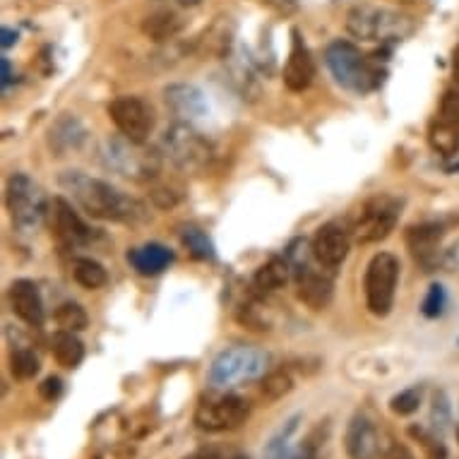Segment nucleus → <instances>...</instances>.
Segmentation results:
<instances>
[{"label": "nucleus", "mask_w": 459, "mask_h": 459, "mask_svg": "<svg viewBox=\"0 0 459 459\" xmlns=\"http://www.w3.org/2000/svg\"><path fill=\"white\" fill-rule=\"evenodd\" d=\"M61 186L94 219L126 221V224L147 219L144 204L137 203L135 197L126 195L118 188H113L111 183L91 178V176L82 174V171H65L61 176Z\"/></svg>", "instance_id": "1"}, {"label": "nucleus", "mask_w": 459, "mask_h": 459, "mask_svg": "<svg viewBox=\"0 0 459 459\" xmlns=\"http://www.w3.org/2000/svg\"><path fill=\"white\" fill-rule=\"evenodd\" d=\"M325 63L337 84L354 94H368L383 84V70L368 63L351 41H332L325 51Z\"/></svg>", "instance_id": "2"}, {"label": "nucleus", "mask_w": 459, "mask_h": 459, "mask_svg": "<svg viewBox=\"0 0 459 459\" xmlns=\"http://www.w3.org/2000/svg\"><path fill=\"white\" fill-rule=\"evenodd\" d=\"M267 366H270V356L263 349L248 347V344L224 349L212 363L210 385H214L217 390H226V387L250 383V380L263 377L267 373Z\"/></svg>", "instance_id": "3"}, {"label": "nucleus", "mask_w": 459, "mask_h": 459, "mask_svg": "<svg viewBox=\"0 0 459 459\" xmlns=\"http://www.w3.org/2000/svg\"><path fill=\"white\" fill-rule=\"evenodd\" d=\"M101 159L106 169L130 181H152L161 171V157L157 152L144 150L140 143L128 137H108L101 144Z\"/></svg>", "instance_id": "4"}, {"label": "nucleus", "mask_w": 459, "mask_h": 459, "mask_svg": "<svg viewBox=\"0 0 459 459\" xmlns=\"http://www.w3.org/2000/svg\"><path fill=\"white\" fill-rule=\"evenodd\" d=\"M347 31L361 41H402L414 31V24L394 10L356 5L349 10Z\"/></svg>", "instance_id": "5"}, {"label": "nucleus", "mask_w": 459, "mask_h": 459, "mask_svg": "<svg viewBox=\"0 0 459 459\" xmlns=\"http://www.w3.org/2000/svg\"><path fill=\"white\" fill-rule=\"evenodd\" d=\"M164 154L171 159L176 169H181L186 174H200L212 164L214 150L207 143L203 133L193 128V123H176L164 133L161 140Z\"/></svg>", "instance_id": "6"}, {"label": "nucleus", "mask_w": 459, "mask_h": 459, "mask_svg": "<svg viewBox=\"0 0 459 459\" xmlns=\"http://www.w3.org/2000/svg\"><path fill=\"white\" fill-rule=\"evenodd\" d=\"M5 200H8V210L10 217H13V224H15L20 231H24V234H34L39 226L44 224L46 212H48V207H46V195L44 190L39 188L30 176H13L8 181Z\"/></svg>", "instance_id": "7"}, {"label": "nucleus", "mask_w": 459, "mask_h": 459, "mask_svg": "<svg viewBox=\"0 0 459 459\" xmlns=\"http://www.w3.org/2000/svg\"><path fill=\"white\" fill-rule=\"evenodd\" d=\"M344 450L349 459H390L394 445L392 437L385 433L383 423L359 411L351 416L344 433Z\"/></svg>", "instance_id": "8"}, {"label": "nucleus", "mask_w": 459, "mask_h": 459, "mask_svg": "<svg viewBox=\"0 0 459 459\" xmlns=\"http://www.w3.org/2000/svg\"><path fill=\"white\" fill-rule=\"evenodd\" d=\"M399 207H402L399 200L392 195H377L366 200L361 210L356 212L354 224H351V234L356 241L368 246V243L387 238L392 229L397 226Z\"/></svg>", "instance_id": "9"}, {"label": "nucleus", "mask_w": 459, "mask_h": 459, "mask_svg": "<svg viewBox=\"0 0 459 459\" xmlns=\"http://www.w3.org/2000/svg\"><path fill=\"white\" fill-rule=\"evenodd\" d=\"M250 402L238 394H214L204 397L195 409V426L207 433H226L241 429L248 421Z\"/></svg>", "instance_id": "10"}, {"label": "nucleus", "mask_w": 459, "mask_h": 459, "mask_svg": "<svg viewBox=\"0 0 459 459\" xmlns=\"http://www.w3.org/2000/svg\"><path fill=\"white\" fill-rule=\"evenodd\" d=\"M399 260L392 253H377L366 270V306L373 316L385 317L392 310L394 291H397Z\"/></svg>", "instance_id": "11"}, {"label": "nucleus", "mask_w": 459, "mask_h": 459, "mask_svg": "<svg viewBox=\"0 0 459 459\" xmlns=\"http://www.w3.org/2000/svg\"><path fill=\"white\" fill-rule=\"evenodd\" d=\"M108 116L118 133L133 143L144 144L154 128V113H152L150 104L140 97H118L108 106Z\"/></svg>", "instance_id": "12"}, {"label": "nucleus", "mask_w": 459, "mask_h": 459, "mask_svg": "<svg viewBox=\"0 0 459 459\" xmlns=\"http://www.w3.org/2000/svg\"><path fill=\"white\" fill-rule=\"evenodd\" d=\"M349 248H351V231L339 221L320 226L310 246L317 264H323L325 270H337L339 264L347 260Z\"/></svg>", "instance_id": "13"}, {"label": "nucleus", "mask_w": 459, "mask_h": 459, "mask_svg": "<svg viewBox=\"0 0 459 459\" xmlns=\"http://www.w3.org/2000/svg\"><path fill=\"white\" fill-rule=\"evenodd\" d=\"M443 226L440 224H414L407 229V246L414 260L423 267V272H433L440 267L443 260Z\"/></svg>", "instance_id": "14"}, {"label": "nucleus", "mask_w": 459, "mask_h": 459, "mask_svg": "<svg viewBox=\"0 0 459 459\" xmlns=\"http://www.w3.org/2000/svg\"><path fill=\"white\" fill-rule=\"evenodd\" d=\"M51 219H53V231L56 238L65 248H77L84 243L91 241L90 226L84 224L82 219L77 217V212L73 210V204L63 197H56L51 204Z\"/></svg>", "instance_id": "15"}, {"label": "nucleus", "mask_w": 459, "mask_h": 459, "mask_svg": "<svg viewBox=\"0 0 459 459\" xmlns=\"http://www.w3.org/2000/svg\"><path fill=\"white\" fill-rule=\"evenodd\" d=\"M296 286H299V299L310 310H325L334 296L332 279L325 272L313 270L308 263H296Z\"/></svg>", "instance_id": "16"}, {"label": "nucleus", "mask_w": 459, "mask_h": 459, "mask_svg": "<svg viewBox=\"0 0 459 459\" xmlns=\"http://www.w3.org/2000/svg\"><path fill=\"white\" fill-rule=\"evenodd\" d=\"M164 101L186 123L200 121L210 111L207 99H204V94L197 90L195 84H171V87H166Z\"/></svg>", "instance_id": "17"}, {"label": "nucleus", "mask_w": 459, "mask_h": 459, "mask_svg": "<svg viewBox=\"0 0 459 459\" xmlns=\"http://www.w3.org/2000/svg\"><path fill=\"white\" fill-rule=\"evenodd\" d=\"M87 128L82 126V121L73 116V113H63L58 121L53 123L51 130H48V150L56 154V157H68L70 152L82 150V144L87 143Z\"/></svg>", "instance_id": "18"}, {"label": "nucleus", "mask_w": 459, "mask_h": 459, "mask_svg": "<svg viewBox=\"0 0 459 459\" xmlns=\"http://www.w3.org/2000/svg\"><path fill=\"white\" fill-rule=\"evenodd\" d=\"M316 77V63L310 56L308 46L303 44L301 34L294 30V41H291V53L284 68V84L291 91L308 90L310 82Z\"/></svg>", "instance_id": "19"}, {"label": "nucleus", "mask_w": 459, "mask_h": 459, "mask_svg": "<svg viewBox=\"0 0 459 459\" xmlns=\"http://www.w3.org/2000/svg\"><path fill=\"white\" fill-rule=\"evenodd\" d=\"M10 306H13V313L22 323L31 325V327H39L44 323V301H41L37 284L30 281V279L13 281V286H10Z\"/></svg>", "instance_id": "20"}, {"label": "nucleus", "mask_w": 459, "mask_h": 459, "mask_svg": "<svg viewBox=\"0 0 459 459\" xmlns=\"http://www.w3.org/2000/svg\"><path fill=\"white\" fill-rule=\"evenodd\" d=\"M128 263L133 264L140 274L152 277V274L164 272L169 264L174 263V253L169 248H164L161 243H147L143 248L130 250Z\"/></svg>", "instance_id": "21"}, {"label": "nucleus", "mask_w": 459, "mask_h": 459, "mask_svg": "<svg viewBox=\"0 0 459 459\" xmlns=\"http://www.w3.org/2000/svg\"><path fill=\"white\" fill-rule=\"evenodd\" d=\"M183 30V17L174 10H157V13H152V15L144 17L143 22V31L144 37H150L152 41H171V39Z\"/></svg>", "instance_id": "22"}, {"label": "nucleus", "mask_w": 459, "mask_h": 459, "mask_svg": "<svg viewBox=\"0 0 459 459\" xmlns=\"http://www.w3.org/2000/svg\"><path fill=\"white\" fill-rule=\"evenodd\" d=\"M51 354L63 368H77L84 359L82 342L75 337V332H58L51 342Z\"/></svg>", "instance_id": "23"}, {"label": "nucleus", "mask_w": 459, "mask_h": 459, "mask_svg": "<svg viewBox=\"0 0 459 459\" xmlns=\"http://www.w3.org/2000/svg\"><path fill=\"white\" fill-rule=\"evenodd\" d=\"M429 143L440 157H455V154H459V126L445 121V118H437V121L430 123Z\"/></svg>", "instance_id": "24"}, {"label": "nucleus", "mask_w": 459, "mask_h": 459, "mask_svg": "<svg viewBox=\"0 0 459 459\" xmlns=\"http://www.w3.org/2000/svg\"><path fill=\"white\" fill-rule=\"evenodd\" d=\"M289 263L281 257H270L267 263L255 272V286L260 291H277L289 281Z\"/></svg>", "instance_id": "25"}, {"label": "nucleus", "mask_w": 459, "mask_h": 459, "mask_svg": "<svg viewBox=\"0 0 459 459\" xmlns=\"http://www.w3.org/2000/svg\"><path fill=\"white\" fill-rule=\"evenodd\" d=\"M73 274H75L77 284L84 286V289H90V291L101 289V286L106 284V279H108L104 264L97 263V260H91V257H80V260H75V270H73Z\"/></svg>", "instance_id": "26"}, {"label": "nucleus", "mask_w": 459, "mask_h": 459, "mask_svg": "<svg viewBox=\"0 0 459 459\" xmlns=\"http://www.w3.org/2000/svg\"><path fill=\"white\" fill-rule=\"evenodd\" d=\"M291 390H294V377H291L289 370H272V373L263 376L260 394L267 402H279V399L286 397Z\"/></svg>", "instance_id": "27"}, {"label": "nucleus", "mask_w": 459, "mask_h": 459, "mask_svg": "<svg viewBox=\"0 0 459 459\" xmlns=\"http://www.w3.org/2000/svg\"><path fill=\"white\" fill-rule=\"evenodd\" d=\"M299 421H301V416L289 419V421L277 430V436H272V440L267 443V447H264V459H281L291 452V436H294L296 429H299Z\"/></svg>", "instance_id": "28"}, {"label": "nucleus", "mask_w": 459, "mask_h": 459, "mask_svg": "<svg viewBox=\"0 0 459 459\" xmlns=\"http://www.w3.org/2000/svg\"><path fill=\"white\" fill-rule=\"evenodd\" d=\"M56 323L61 325V330L65 332H82L87 330V325H90V317H87V310L80 306V303H63L56 310Z\"/></svg>", "instance_id": "29"}, {"label": "nucleus", "mask_w": 459, "mask_h": 459, "mask_svg": "<svg viewBox=\"0 0 459 459\" xmlns=\"http://www.w3.org/2000/svg\"><path fill=\"white\" fill-rule=\"evenodd\" d=\"M181 241L197 260H214V246L207 238V234L200 231L197 226H186L181 231Z\"/></svg>", "instance_id": "30"}, {"label": "nucleus", "mask_w": 459, "mask_h": 459, "mask_svg": "<svg viewBox=\"0 0 459 459\" xmlns=\"http://www.w3.org/2000/svg\"><path fill=\"white\" fill-rule=\"evenodd\" d=\"M39 368H41V363L31 349H15L10 356V370L17 380H31L39 373Z\"/></svg>", "instance_id": "31"}, {"label": "nucleus", "mask_w": 459, "mask_h": 459, "mask_svg": "<svg viewBox=\"0 0 459 459\" xmlns=\"http://www.w3.org/2000/svg\"><path fill=\"white\" fill-rule=\"evenodd\" d=\"M421 399H423V390L419 385L414 387H407V390L397 392L394 397L390 399V409L394 416H411L419 411L421 407Z\"/></svg>", "instance_id": "32"}, {"label": "nucleus", "mask_w": 459, "mask_h": 459, "mask_svg": "<svg viewBox=\"0 0 459 459\" xmlns=\"http://www.w3.org/2000/svg\"><path fill=\"white\" fill-rule=\"evenodd\" d=\"M430 423H433V430L436 433H445L447 426L452 423V409L450 399L443 390L433 394V407H430Z\"/></svg>", "instance_id": "33"}, {"label": "nucleus", "mask_w": 459, "mask_h": 459, "mask_svg": "<svg viewBox=\"0 0 459 459\" xmlns=\"http://www.w3.org/2000/svg\"><path fill=\"white\" fill-rule=\"evenodd\" d=\"M445 308V289L440 284H433L429 289V296L423 301V316L426 317H437Z\"/></svg>", "instance_id": "34"}, {"label": "nucleus", "mask_w": 459, "mask_h": 459, "mask_svg": "<svg viewBox=\"0 0 459 459\" xmlns=\"http://www.w3.org/2000/svg\"><path fill=\"white\" fill-rule=\"evenodd\" d=\"M440 118L459 126V90H447L440 101Z\"/></svg>", "instance_id": "35"}, {"label": "nucleus", "mask_w": 459, "mask_h": 459, "mask_svg": "<svg viewBox=\"0 0 459 459\" xmlns=\"http://www.w3.org/2000/svg\"><path fill=\"white\" fill-rule=\"evenodd\" d=\"M39 394L46 399V402H53L63 394V380L58 376H48L44 383L39 385Z\"/></svg>", "instance_id": "36"}, {"label": "nucleus", "mask_w": 459, "mask_h": 459, "mask_svg": "<svg viewBox=\"0 0 459 459\" xmlns=\"http://www.w3.org/2000/svg\"><path fill=\"white\" fill-rule=\"evenodd\" d=\"M152 200L159 204V207H174L178 203V197L174 195V190H166V188H157L152 193Z\"/></svg>", "instance_id": "37"}, {"label": "nucleus", "mask_w": 459, "mask_h": 459, "mask_svg": "<svg viewBox=\"0 0 459 459\" xmlns=\"http://www.w3.org/2000/svg\"><path fill=\"white\" fill-rule=\"evenodd\" d=\"M264 3L279 15H291L299 8V0H264Z\"/></svg>", "instance_id": "38"}, {"label": "nucleus", "mask_w": 459, "mask_h": 459, "mask_svg": "<svg viewBox=\"0 0 459 459\" xmlns=\"http://www.w3.org/2000/svg\"><path fill=\"white\" fill-rule=\"evenodd\" d=\"M0 44H3V48H8V46H13L17 41V31L8 30V27H3V31H0Z\"/></svg>", "instance_id": "39"}, {"label": "nucleus", "mask_w": 459, "mask_h": 459, "mask_svg": "<svg viewBox=\"0 0 459 459\" xmlns=\"http://www.w3.org/2000/svg\"><path fill=\"white\" fill-rule=\"evenodd\" d=\"M390 459H414V455L404 447V445H394V450H392Z\"/></svg>", "instance_id": "40"}, {"label": "nucleus", "mask_w": 459, "mask_h": 459, "mask_svg": "<svg viewBox=\"0 0 459 459\" xmlns=\"http://www.w3.org/2000/svg\"><path fill=\"white\" fill-rule=\"evenodd\" d=\"M183 459H217V452L197 450V452H190V455H186Z\"/></svg>", "instance_id": "41"}, {"label": "nucleus", "mask_w": 459, "mask_h": 459, "mask_svg": "<svg viewBox=\"0 0 459 459\" xmlns=\"http://www.w3.org/2000/svg\"><path fill=\"white\" fill-rule=\"evenodd\" d=\"M452 77H455V84H457L459 90V46L452 53Z\"/></svg>", "instance_id": "42"}, {"label": "nucleus", "mask_w": 459, "mask_h": 459, "mask_svg": "<svg viewBox=\"0 0 459 459\" xmlns=\"http://www.w3.org/2000/svg\"><path fill=\"white\" fill-rule=\"evenodd\" d=\"M0 70H3V87H8V82H10V63H8V58H3V61H0Z\"/></svg>", "instance_id": "43"}, {"label": "nucleus", "mask_w": 459, "mask_h": 459, "mask_svg": "<svg viewBox=\"0 0 459 459\" xmlns=\"http://www.w3.org/2000/svg\"><path fill=\"white\" fill-rule=\"evenodd\" d=\"M281 459H310V457L301 450V447H299V450H291L289 455H286V457H281Z\"/></svg>", "instance_id": "44"}, {"label": "nucleus", "mask_w": 459, "mask_h": 459, "mask_svg": "<svg viewBox=\"0 0 459 459\" xmlns=\"http://www.w3.org/2000/svg\"><path fill=\"white\" fill-rule=\"evenodd\" d=\"M183 8H195V5H200V0H178Z\"/></svg>", "instance_id": "45"}, {"label": "nucleus", "mask_w": 459, "mask_h": 459, "mask_svg": "<svg viewBox=\"0 0 459 459\" xmlns=\"http://www.w3.org/2000/svg\"><path fill=\"white\" fill-rule=\"evenodd\" d=\"M457 440H459V426H457Z\"/></svg>", "instance_id": "46"}]
</instances>
